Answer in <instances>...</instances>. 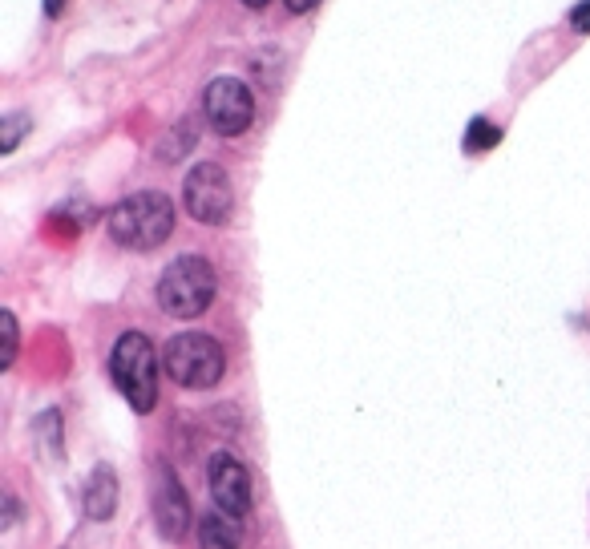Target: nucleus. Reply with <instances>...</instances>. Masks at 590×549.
Returning a JSON list of instances; mask_svg holds the SVG:
<instances>
[{
  "instance_id": "nucleus-1",
  "label": "nucleus",
  "mask_w": 590,
  "mask_h": 549,
  "mask_svg": "<svg viewBox=\"0 0 590 549\" xmlns=\"http://www.w3.org/2000/svg\"><path fill=\"white\" fill-rule=\"evenodd\" d=\"M174 231V202L158 190H138L110 210V235L130 251H154Z\"/></svg>"
},
{
  "instance_id": "nucleus-2",
  "label": "nucleus",
  "mask_w": 590,
  "mask_h": 549,
  "mask_svg": "<svg viewBox=\"0 0 590 549\" xmlns=\"http://www.w3.org/2000/svg\"><path fill=\"white\" fill-rule=\"evenodd\" d=\"M110 376L134 412H154L158 404V352L142 332H126L114 344Z\"/></svg>"
},
{
  "instance_id": "nucleus-3",
  "label": "nucleus",
  "mask_w": 590,
  "mask_h": 549,
  "mask_svg": "<svg viewBox=\"0 0 590 549\" xmlns=\"http://www.w3.org/2000/svg\"><path fill=\"white\" fill-rule=\"evenodd\" d=\"M215 287V267L203 255H182L158 279V307L174 319H194L211 307Z\"/></svg>"
},
{
  "instance_id": "nucleus-4",
  "label": "nucleus",
  "mask_w": 590,
  "mask_h": 549,
  "mask_svg": "<svg viewBox=\"0 0 590 549\" xmlns=\"http://www.w3.org/2000/svg\"><path fill=\"white\" fill-rule=\"evenodd\" d=\"M162 364L170 372L174 384L182 388H215L223 380V368H227V356L219 348L215 336H203V332H182L166 344L162 352Z\"/></svg>"
},
{
  "instance_id": "nucleus-5",
  "label": "nucleus",
  "mask_w": 590,
  "mask_h": 549,
  "mask_svg": "<svg viewBox=\"0 0 590 549\" xmlns=\"http://www.w3.org/2000/svg\"><path fill=\"white\" fill-rule=\"evenodd\" d=\"M182 206H186V214L194 218V223L223 227L231 218V206H235L227 170L215 166V162H199L182 182Z\"/></svg>"
},
{
  "instance_id": "nucleus-6",
  "label": "nucleus",
  "mask_w": 590,
  "mask_h": 549,
  "mask_svg": "<svg viewBox=\"0 0 590 549\" xmlns=\"http://www.w3.org/2000/svg\"><path fill=\"white\" fill-rule=\"evenodd\" d=\"M203 114L223 138H239L255 122V101L251 89L239 77H215L203 93Z\"/></svg>"
},
{
  "instance_id": "nucleus-7",
  "label": "nucleus",
  "mask_w": 590,
  "mask_h": 549,
  "mask_svg": "<svg viewBox=\"0 0 590 549\" xmlns=\"http://www.w3.org/2000/svg\"><path fill=\"white\" fill-rule=\"evenodd\" d=\"M207 481H211V497H215L219 513H227L235 521L251 513V477L239 465V457L215 453L211 465H207Z\"/></svg>"
},
{
  "instance_id": "nucleus-8",
  "label": "nucleus",
  "mask_w": 590,
  "mask_h": 549,
  "mask_svg": "<svg viewBox=\"0 0 590 549\" xmlns=\"http://www.w3.org/2000/svg\"><path fill=\"white\" fill-rule=\"evenodd\" d=\"M154 521L166 541H182L190 533V501L170 465H162L154 477Z\"/></svg>"
},
{
  "instance_id": "nucleus-9",
  "label": "nucleus",
  "mask_w": 590,
  "mask_h": 549,
  "mask_svg": "<svg viewBox=\"0 0 590 549\" xmlns=\"http://www.w3.org/2000/svg\"><path fill=\"white\" fill-rule=\"evenodd\" d=\"M85 517L89 521H110L114 509H118V477L110 465H97L89 473V485H85Z\"/></svg>"
},
{
  "instance_id": "nucleus-10",
  "label": "nucleus",
  "mask_w": 590,
  "mask_h": 549,
  "mask_svg": "<svg viewBox=\"0 0 590 549\" xmlns=\"http://www.w3.org/2000/svg\"><path fill=\"white\" fill-rule=\"evenodd\" d=\"M199 541L203 549H239V525L227 513H207L199 521Z\"/></svg>"
},
{
  "instance_id": "nucleus-11",
  "label": "nucleus",
  "mask_w": 590,
  "mask_h": 549,
  "mask_svg": "<svg viewBox=\"0 0 590 549\" xmlns=\"http://www.w3.org/2000/svg\"><path fill=\"white\" fill-rule=\"evenodd\" d=\"M502 142V130L494 122H485V118H473L469 122V134H465V150L469 154H481V150H494Z\"/></svg>"
},
{
  "instance_id": "nucleus-12",
  "label": "nucleus",
  "mask_w": 590,
  "mask_h": 549,
  "mask_svg": "<svg viewBox=\"0 0 590 549\" xmlns=\"http://www.w3.org/2000/svg\"><path fill=\"white\" fill-rule=\"evenodd\" d=\"M0 327H5V356H0V368H13V360H17V319H13V311L0 315Z\"/></svg>"
},
{
  "instance_id": "nucleus-13",
  "label": "nucleus",
  "mask_w": 590,
  "mask_h": 549,
  "mask_svg": "<svg viewBox=\"0 0 590 549\" xmlns=\"http://www.w3.org/2000/svg\"><path fill=\"white\" fill-rule=\"evenodd\" d=\"M29 130V118L25 114H13V118H5V138H0V150H17V142H21V134Z\"/></svg>"
},
{
  "instance_id": "nucleus-14",
  "label": "nucleus",
  "mask_w": 590,
  "mask_h": 549,
  "mask_svg": "<svg viewBox=\"0 0 590 549\" xmlns=\"http://www.w3.org/2000/svg\"><path fill=\"white\" fill-rule=\"evenodd\" d=\"M570 29L574 33H590V0H582V5L570 9Z\"/></svg>"
},
{
  "instance_id": "nucleus-15",
  "label": "nucleus",
  "mask_w": 590,
  "mask_h": 549,
  "mask_svg": "<svg viewBox=\"0 0 590 549\" xmlns=\"http://www.w3.org/2000/svg\"><path fill=\"white\" fill-rule=\"evenodd\" d=\"M283 5H287V13H312L320 0H283Z\"/></svg>"
},
{
  "instance_id": "nucleus-16",
  "label": "nucleus",
  "mask_w": 590,
  "mask_h": 549,
  "mask_svg": "<svg viewBox=\"0 0 590 549\" xmlns=\"http://www.w3.org/2000/svg\"><path fill=\"white\" fill-rule=\"evenodd\" d=\"M61 9H65V0H45V13H49V17H57Z\"/></svg>"
},
{
  "instance_id": "nucleus-17",
  "label": "nucleus",
  "mask_w": 590,
  "mask_h": 549,
  "mask_svg": "<svg viewBox=\"0 0 590 549\" xmlns=\"http://www.w3.org/2000/svg\"><path fill=\"white\" fill-rule=\"evenodd\" d=\"M243 5H247V9H263V5H267V0H243Z\"/></svg>"
}]
</instances>
